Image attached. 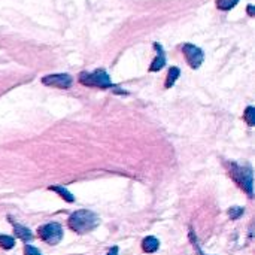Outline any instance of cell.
<instances>
[{
    "mask_svg": "<svg viewBox=\"0 0 255 255\" xmlns=\"http://www.w3.org/2000/svg\"><path fill=\"white\" fill-rule=\"evenodd\" d=\"M67 224H69V229L73 230L75 233L85 235V233H90V232H93V230H96L99 227L100 218L91 211L81 209V211L73 212L69 217Z\"/></svg>",
    "mask_w": 255,
    "mask_h": 255,
    "instance_id": "1",
    "label": "cell"
},
{
    "mask_svg": "<svg viewBox=\"0 0 255 255\" xmlns=\"http://www.w3.org/2000/svg\"><path fill=\"white\" fill-rule=\"evenodd\" d=\"M79 82L82 85H87V87H97V88H115V85L112 84L108 72L105 69H97L96 72L93 73H88V72H82L79 75Z\"/></svg>",
    "mask_w": 255,
    "mask_h": 255,
    "instance_id": "2",
    "label": "cell"
},
{
    "mask_svg": "<svg viewBox=\"0 0 255 255\" xmlns=\"http://www.w3.org/2000/svg\"><path fill=\"white\" fill-rule=\"evenodd\" d=\"M232 176L233 179L239 184L241 188H244L250 197H253L254 191H253V170L251 167H242V166H238V164H232Z\"/></svg>",
    "mask_w": 255,
    "mask_h": 255,
    "instance_id": "3",
    "label": "cell"
},
{
    "mask_svg": "<svg viewBox=\"0 0 255 255\" xmlns=\"http://www.w3.org/2000/svg\"><path fill=\"white\" fill-rule=\"evenodd\" d=\"M39 238L48 245H58L63 239V227L58 223H48L37 230Z\"/></svg>",
    "mask_w": 255,
    "mask_h": 255,
    "instance_id": "4",
    "label": "cell"
},
{
    "mask_svg": "<svg viewBox=\"0 0 255 255\" xmlns=\"http://www.w3.org/2000/svg\"><path fill=\"white\" fill-rule=\"evenodd\" d=\"M182 52L187 57V63L190 64L191 69H199L205 60V52L203 49H200L199 46L193 45V43H184L182 45Z\"/></svg>",
    "mask_w": 255,
    "mask_h": 255,
    "instance_id": "5",
    "label": "cell"
},
{
    "mask_svg": "<svg viewBox=\"0 0 255 255\" xmlns=\"http://www.w3.org/2000/svg\"><path fill=\"white\" fill-rule=\"evenodd\" d=\"M73 79L69 73H55V75H46L42 78V84L46 87H55L61 90L70 88Z\"/></svg>",
    "mask_w": 255,
    "mask_h": 255,
    "instance_id": "6",
    "label": "cell"
},
{
    "mask_svg": "<svg viewBox=\"0 0 255 255\" xmlns=\"http://www.w3.org/2000/svg\"><path fill=\"white\" fill-rule=\"evenodd\" d=\"M154 48H155V51H157V57L154 58V61L151 63V66H149V72H158V70H161L163 67H164V64H166V54H164V49H163V46L160 45V43H154Z\"/></svg>",
    "mask_w": 255,
    "mask_h": 255,
    "instance_id": "7",
    "label": "cell"
},
{
    "mask_svg": "<svg viewBox=\"0 0 255 255\" xmlns=\"http://www.w3.org/2000/svg\"><path fill=\"white\" fill-rule=\"evenodd\" d=\"M10 223H12V226H13L15 236H16L18 239H21L22 242H30V241L33 239V235H31V232H30L27 227H24V226H21V224H15L12 220H10Z\"/></svg>",
    "mask_w": 255,
    "mask_h": 255,
    "instance_id": "8",
    "label": "cell"
},
{
    "mask_svg": "<svg viewBox=\"0 0 255 255\" xmlns=\"http://www.w3.org/2000/svg\"><path fill=\"white\" fill-rule=\"evenodd\" d=\"M158 247H160V242H158V239H155L154 236H148V238H145L143 242H142V250H143V253H148V254L155 253V251L158 250Z\"/></svg>",
    "mask_w": 255,
    "mask_h": 255,
    "instance_id": "9",
    "label": "cell"
},
{
    "mask_svg": "<svg viewBox=\"0 0 255 255\" xmlns=\"http://www.w3.org/2000/svg\"><path fill=\"white\" fill-rule=\"evenodd\" d=\"M179 76H181V70H179V67H170V70H169V73H167V78H166V84H164V87H166V88L173 87Z\"/></svg>",
    "mask_w": 255,
    "mask_h": 255,
    "instance_id": "10",
    "label": "cell"
},
{
    "mask_svg": "<svg viewBox=\"0 0 255 255\" xmlns=\"http://www.w3.org/2000/svg\"><path fill=\"white\" fill-rule=\"evenodd\" d=\"M48 190H49V191H55V193H58V194H60V197H61V199H64V200H66V202H69V203H73V202H75L73 194H72L70 191H67L64 187H49Z\"/></svg>",
    "mask_w": 255,
    "mask_h": 255,
    "instance_id": "11",
    "label": "cell"
},
{
    "mask_svg": "<svg viewBox=\"0 0 255 255\" xmlns=\"http://www.w3.org/2000/svg\"><path fill=\"white\" fill-rule=\"evenodd\" d=\"M245 121L250 127H254L255 126V108L254 106H248L247 111H245Z\"/></svg>",
    "mask_w": 255,
    "mask_h": 255,
    "instance_id": "12",
    "label": "cell"
},
{
    "mask_svg": "<svg viewBox=\"0 0 255 255\" xmlns=\"http://www.w3.org/2000/svg\"><path fill=\"white\" fill-rule=\"evenodd\" d=\"M0 247H1L3 250H12V248L15 247L13 238L6 236V235H1V236H0Z\"/></svg>",
    "mask_w": 255,
    "mask_h": 255,
    "instance_id": "13",
    "label": "cell"
},
{
    "mask_svg": "<svg viewBox=\"0 0 255 255\" xmlns=\"http://www.w3.org/2000/svg\"><path fill=\"white\" fill-rule=\"evenodd\" d=\"M239 3V0H217V6L221 10H230L232 7H235Z\"/></svg>",
    "mask_w": 255,
    "mask_h": 255,
    "instance_id": "14",
    "label": "cell"
},
{
    "mask_svg": "<svg viewBox=\"0 0 255 255\" xmlns=\"http://www.w3.org/2000/svg\"><path fill=\"white\" fill-rule=\"evenodd\" d=\"M242 214H244V208H239V206H235L229 211V215L232 220H239Z\"/></svg>",
    "mask_w": 255,
    "mask_h": 255,
    "instance_id": "15",
    "label": "cell"
},
{
    "mask_svg": "<svg viewBox=\"0 0 255 255\" xmlns=\"http://www.w3.org/2000/svg\"><path fill=\"white\" fill-rule=\"evenodd\" d=\"M24 255H42V253L31 245H25L24 247Z\"/></svg>",
    "mask_w": 255,
    "mask_h": 255,
    "instance_id": "16",
    "label": "cell"
},
{
    "mask_svg": "<svg viewBox=\"0 0 255 255\" xmlns=\"http://www.w3.org/2000/svg\"><path fill=\"white\" fill-rule=\"evenodd\" d=\"M108 255H118V247L111 248V250H109V253H108Z\"/></svg>",
    "mask_w": 255,
    "mask_h": 255,
    "instance_id": "17",
    "label": "cell"
},
{
    "mask_svg": "<svg viewBox=\"0 0 255 255\" xmlns=\"http://www.w3.org/2000/svg\"><path fill=\"white\" fill-rule=\"evenodd\" d=\"M248 13H250L251 16L254 15V6H253V4H250V6H248Z\"/></svg>",
    "mask_w": 255,
    "mask_h": 255,
    "instance_id": "18",
    "label": "cell"
}]
</instances>
